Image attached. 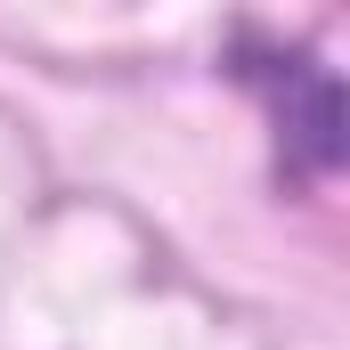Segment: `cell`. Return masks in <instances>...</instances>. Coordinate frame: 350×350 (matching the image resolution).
<instances>
[{"mask_svg": "<svg viewBox=\"0 0 350 350\" xmlns=\"http://www.w3.org/2000/svg\"><path fill=\"white\" fill-rule=\"evenodd\" d=\"M228 74L261 98L269 131H277V172L310 179V187L342 172V82H334V66L318 49L237 33L228 41Z\"/></svg>", "mask_w": 350, "mask_h": 350, "instance_id": "cell-1", "label": "cell"}]
</instances>
